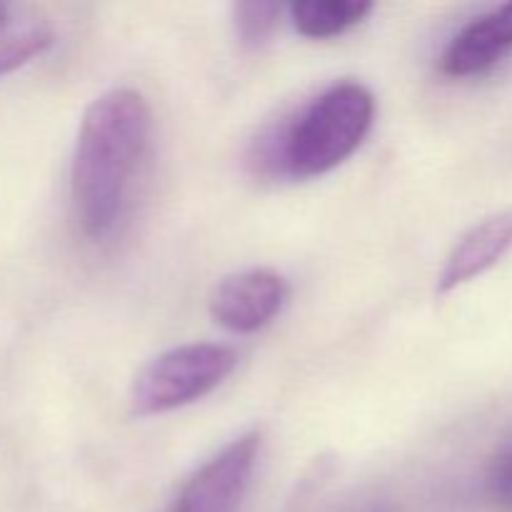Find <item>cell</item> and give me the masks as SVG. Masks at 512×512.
I'll list each match as a JSON object with an SVG mask.
<instances>
[{
  "label": "cell",
  "mask_w": 512,
  "mask_h": 512,
  "mask_svg": "<svg viewBox=\"0 0 512 512\" xmlns=\"http://www.w3.org/2000/svg\"><path fill=\"white\" fill-rule=\"evenodd\" d=\"M238 365L228 345L190 343L165 350L150 360L130 388V413L135 418L173 413L213 393Z\"/></svg>",
  "instance_id": "3"
},
{
  "label": "cell",
  "mask_w": 512,
  "mask_h": 512,
  "mask_svg": "<svg viewBox=\"0 0 512 512\" xmlns=\"http://www.w3.org/2000/svg\"><path fill=\"white\" fill-rule=\"evenodd\" d=\"M512 53V3H503L478 15L453 35L438 60L448 78L485 75Z\"/></svg>",
  "instance_id": "6"
},
{
  "label": "cell",
  "mask_w": 512,
  "mask_h": 512,
  "mask_svg": "<svg viewBox=\"0 0 512 512\" xmlns=\"http://www.w3.org/2000/svg\"><path fill=\"white\" fill-rule=\"evenodd\" d=\"M263 435L248 430L200 465L165 512H238L253 483Z\"/></svg>",
  "instance_id": "4"
},
{
  "label": "cell",
  "mask_w": 512,
  "mask_h": 512,
  "mask_svg": "<svg viewBox=\"0 0 512 512\" xmlns=\"http://www.w3.org/2000/svg\"><path fill=\"white\" fill-rule=\"evenodd\" d=\"M283 5L263 3V0H248V3L233 5V25L238 40L245 48H263L280 25Z\"/></svg>",
  "instance_id": "9"
},
{
  "label": "cell",
  "mask_w": 512,
  "mask_h": 512,
  "mask_svg": "<svg viewBox=\"0 0 512 512\" xmlns=\"http://www.w3.org/2000/svg\"><path fill=\"white\" fill-rule=\"evenodd\" d=\"M373 8L365 0H298L288 5V15L303 38L330 40L363 23Z\"/></svg>",
  "instance_id": "8"
},
{
  "label": "cell",
  "mask_w": 512,
  "mask_h": 512,
  "mask_svg": "<svg viewBox=\"0 0 512 512\" xmlns=\"http://www.w3.org/2000/svg\"><path fill=\"white\" fill-rule=\"evenodd\" d=\"M355 512H390V510L380 503H370V505H363V508H358Z\"/></svg>",
  "instance_id": "12"
},
{
  "label": "cell",
  "mask_w": 512,
  "mask_h": 512,
  "mask_svg": "<svg viewBox=\"0 0 512 512\" xmlns=\"http://www.w3.org/2000/svg\"><path fill=\"white\" fill-rule=\"evenodd\" d=\"M150 133V105L135 88H113L85 108L70 165V195L75 220L90 240L108 238L123 218Z\"/></svg>",
  "instance_id": "1"
},
{
  "label": "cell",
  "mask_w": 512,
  "mask_h": 512,
  "mask_svg": "<svg viewBox=\"0 0 512 512\" xmlns=\"http://www.w3.org/2000/svg\"><path fill=\"white\" fill-rule=\"evenodd\" d=\"M512 250V208L488 215L475 223L468 233L460 235L458 243L445 258L438 273L435 293L450 295L453 290L473 283L480 275L500 263Z\"/></svg>",
  "instance_id": "7"
},
{
  "label": "cell",
  "mask_w": 512,
  "mask_h": 512,
  "mask_svg": "<svg viewBox=\"0 0 512 512\" xmlns=\"http://www.w3.org/2000/svg\"><path fill=\"white\" fill-rule=\"evenodd\" d=\"M375 95L358 80H343L315 95L270 140H260L258 163L293 180H310L343 165L368 138Z\"/></svg>",
  "instance_id": "2"
},
{
  "label": "cell",
  "mask_w": 512,
  "mask_h": 512,
  "mask_svg": "<svg viewBox=\"0 0 512 512\" xmlns=\"http://www.w3.org/2000/svg\"><path fill=\"white\" fill-rule=\"evenodd\" d=\"M288 283L283 275L265 268L228 275L210 298V315L220 328L238 335L263 330L283 313L288 303Z\"/></svg>",
  "instance_id": "5"
},
{
  "label": "cell",
  "mask_w": 512,
  "mask_h": 512,
  "mask_svg": "<svg viewBox=\"0 0 512 512\" xmlns=\"http://www.w3.org/2000/svg\"><path fill=\"white\" fill-rule=\"evenodd\" d=\"M485 498L495 512H512V435L500 440L485 465Z\"/></svg>",
  "instance_id": "10"
},
{
  "label": "cell",
  "mask_w": 512,
  "mask_h": 512,
  "mask_svg": "<svg viewBox=\"0 0 512 512\" xmlns=\"http://www.w3.org/2000/svg\"><path fill=\"white\" fill-rule=\"evenodd\" d=\"M13 18H15V8H13V5L0 3V35H3L5 28H8V25L13 23Z\"/></svg>",
  "instance_id": "11"
}]
</instances>
